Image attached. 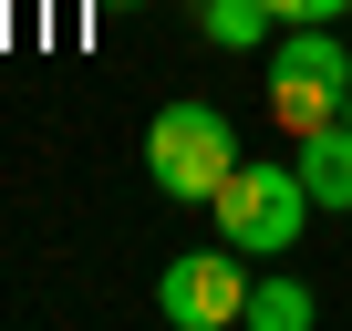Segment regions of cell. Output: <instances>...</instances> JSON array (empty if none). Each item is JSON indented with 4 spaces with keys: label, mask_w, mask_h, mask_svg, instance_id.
<instances>
[{
    "label": "cell",
    "mask_w": 352,
    "mask_h": 331,
    "mask_svg": "<svg viewBox=\"0 0 352 331\" xmlns=\"http://www.w3.org/2000/svg\"><path fill=\"white\" fill-rule=\"evenodd\" d=\"M342 93H352V32L342 21H280L270 32V114L290 135H311V124H342Z\"/></svg>",
    "instance_id": "cell-1"
},
{
    "label": "cell",
    "mask_w": 352,
    "mask_h": 331,
    "mask_svg": "<svg viewBox=\"0 0 352 331\" xmlns=\"http://www.w3.org/2000/svg\"><path fill=\"white\" fill-rule=\"evenodd\" d=\"M145 176L166 197H187V207H218V187L239 176V124L218 104H166L145 124Z\"/></svg>",
    "instance_id": "cell-2"
},
{
    "label": "cell",
    "mask_w": 352,
    "mask_h": 331,
    "mask_svg": "<svg viewBox=\"0 0 352 331\" xmlns=\"http://www.w3.org/2000/svg\"><path fill=\"white\" fill-rule=\"evenodd\" d=\"M300 218H311L300 166H239V176L218 187V238L249 249V259H290L300 249Z\"/></svg>",
    "instance_id": "cell-3"
},
{
    "label": "cell",
    "mask_w": 352,
    "mask_h": 331,
    "mask_svg": "<svg viewBox=\"0 0 352 331\" xmlns=\"http://www.w3.org/2000/svg\"><path fill=\"white\" fill-rule=\"evenodd\" d=\"M155 310L176 321V331H228V321H249V249H187V259H166V279H155Z\"/></svg>",
    "instance_id": "cell-4"
},
{
    "label": "cell",
    "mask_w": 352,
    "mask_h": 331,
    "mask_svg": "<svg viewBox=\"0 0 352 331\" xmlns=\"http://www.w3.org/2000/svg\"><path fill=\"white\" fill-rule=\"evenodd\" d=\"M290 166H300V187H311V207H331V218L352 207V124H311Z\"/></svg>",
    "instance_id": "cell-5"
},
{
    "label": "cell",
    "mask_w": 352,
    "mask_h": 331,
    "mask_svg": "<svg viewBox=\"0 0 352 331\" xmlns=\"http://www.w3.org/2000/svg\"><path fill=\"white\" fill-rule=\"evenodd\" d=\"M197 32H208L218 52H270L280 11H270V0H197Z\"/></svg>",
    "instance_id": "cell-6"
},
{
    "label": "cell",
    "mask_w": 352,
    "mask_h": 331,
    "mask_svg": "<svg viewBox=\"0 0 352 331\" xmlns=\"http://www.w3.org/2000/svg\"><path fill=\"white\" fill-rule=\"evenodd\" d=\"M311 310H321L311 279H280V269L249 279V331H311Z\"/></svg>",
    "instance_id": "cell-7"
},
{
    "label": "cell",
    "mask_w": 352,
    "mask_h": 331,
    "mask_svg": "<svg viewBox=\"0 0 352 331\" xmlns=\"http://www.w3.org/2000/svg\"><path fill=\"white\" fill-rule=\"evenodd\" d=\"M270 11H280V21H342L352 0H270Z\"/></svg>",
    "instance_id": "cell-8"
},
{
    "label": "cell",
    "mask_w": 352,
    "mask_h": 331,
    "mask_svg": "<svg viewBox=\"0 0 352 331\" xmlns=\"http://www.w3.org/2000/svg\"><path fill=\"white\" fill-rule=\"evenodd\" d=\"M342 124H352V93H342Z\"/></svg>",
    "instance_id": "cell-9"
},
{
    "label": "cell",
    "mask_w": 352,
    "mask_h": 331,
    "mask_svg": "<svg viewBox=\"0 0 352 331\" xmlns=\"http://www.w3.org/2000/svg\"><path fill=\"white\" fill-rule=\"evenodd\" d=\"M114 11H135V0H114Z\"/></svg>",
    "instance_id": "cell-10"
},
{
    "label": "cell",
    "mask_w": 352,
    "mask_h": 331,
    "mask_svg": "<svg viewBox=\"0 0 352 331\" xmlns=\"http://www.w3.org/2000/svg\"><path fill=\"white\" fill-rule=\"evenodd\" d=\"M342 32H352V11H342Z\"/></svg>",
    "instance_id": "cell-11"
}]
</instances>
